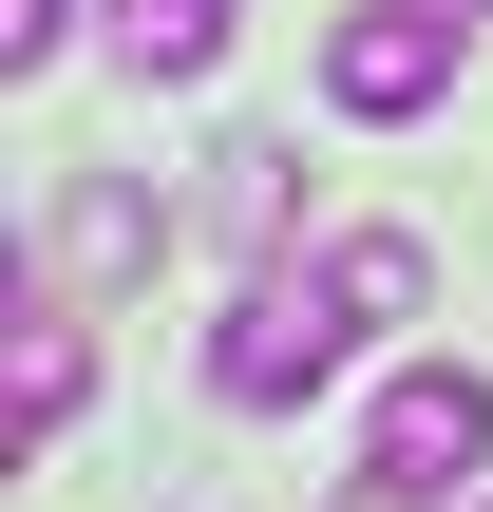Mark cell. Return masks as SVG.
<instances>
[{"instance_id":"8","label":"cell","mask_w":493,"mask_h":512,"mask_svg":"<svg viewBox=\"0 0 493 512\" xmlns=\"http://www.w3.org/2000/svg\"><path fill=\"white\" fill-rule=\"evenodd\" d=\"M209 228H247V247L285 228V152H266V133H228V152H209Z\"/></svg>"},{"instance_id":"1","label":"cell","mask_w":493,"mask_h":512,"mask_svg":"<svg viewBox=\"0 0 493 512\" xmlns=\"http://www.w3.org/2000/svg\"><path fill=\"white\" fill-rule=\"evenodd\" d=\"M342 361H361V304H342V266H266V285L209 323V399H228V418H304Z\"/></svg>"},{"instance_id":"3","label":"cell","mask_w":493,"mask_h":512,"mask_svg":"<svg viewBox=\"0 0 493 512\" xmlns=\"http://www.w3.org/2000/svg\"><path fill=\"white\" fill-rule=\"evenodd\" d=\"M361 456H380V475H418V494L493 475V380H475V361H399V380L361 399ZM456 512H475V494H456Z\"/></svg>"},{"instance_id":"5","label":"cell","mask_w":493,"mask_h":512,"mask_svg":"<svg viewBox=\"0 0 493 512\" xmlns=\"http://www.w3.org/2000/svg\"><path fill=\"white\" fill-rule=\"evenodd\" d=\"M114 57H133L152 95H190V76L228 57V0H114Z\"/></svg>"},{"instance_id":"10","label":"cell","mask_w":493,"mask_h":512,"mask_svg":"<svg viewBox=\"0 0 493 512\" xmlns=\"http://www.w3.org/2000/svg\"><path fill=\"white\" fill-rule=\"evenodd\" d=\"M342 512H456V494H418V475H380V456H361V475H342Z\"/></svg>"},{"instance_id":"7","label":"cell","mask_w":493,"mask_h":512,"mask_svg":"<svg viewBox=\"0 0 493 512\" xmlns=\"http://www.w3.org/2000/svg\"><path fill=\"white\" fill-rule=\"evenodd\" d=\"M76 399H95V342H76V304H38L19 323V437H76Z\"/></svg>"},{"instance_id":"6","label":"cell","mask_w":493,"mask_h":512,"mask_svg":"<svg viewBox=\"0 0 493 512\" xmlns=\"http://www.w3.org/2000/svg\"><path fill=\"white\" fill-rule=\"evenodd\" d=\"M323 266H342V304H361V323H418V304H437V247H418V228H342Z\"/></svg>"},{"instance_id":"9","label":"cell","mask_w":493,"mask_h":512,"mask_svg":"<svg viewBox=\"0 0 493 512\" xmlns=\"http://www.w3.org/2000/svg\"><path fill=\"white\" fill-rule=\"evenodd\" d=\"M57 38H76V0H0V76H38Z\"/></svg>"},{"instance_id":"4","label":"cell","mask_w":493,"mask_h":512,"mask_svg":"<svg viewBox=\"0 0 493 512\" xmlns=\"http://www.w3.org/2000/svg\"><path fill=\"white\" fill-rule=\"evenodd\" d=\"M152 247H171V209H152L133 171H76V190H57V266H76V285H133Z\"/></svg>"},{"instance_id":"11","label":"cell","mask_w":493,"mask_h":512,"mask_svg":"<svg viewBox=\"0 0 493 512\" xmlns=\"http://www.w3.org/2000/svg\"><path fill=\"white\" fill-rule=\"evenodd\" d=\"M475 512H493V494H475Z\"/></svg>"},{"instance_id":"2","label":"cell","mask_w":493,"mask_h":512,"mask_svg":"<svg viewBox=\"0 0 493 512\" xmlns=\"http://www.w3.org/2000/svg\"><path fill=\"white\" fill-rule=\"evenodd\" d=\"M456 57H475V0H342V19H323V114L418 133V114L456 95Z\"/></svg>"}]
</instances>
